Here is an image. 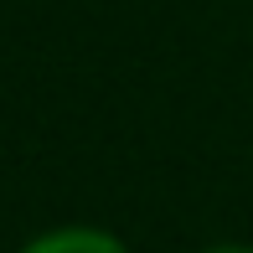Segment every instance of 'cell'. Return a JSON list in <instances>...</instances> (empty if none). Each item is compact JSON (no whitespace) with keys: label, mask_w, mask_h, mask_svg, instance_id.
Here are the masks:
<instances>
[{"label":"cell","mask_w":253,"mask_h":253,"mask_svg":"<svg viewBox=\"0 0 253 253\" xmlns=\"http://www.w3.org/2000/svg\"><path fill=\"white\" fill-rule=\"evenodd\" d=\"M16 253H129L119 233L109 227H88V222H67V227H47L31 243H21Z\"/></svg>","instance_id":"obj_1"},{"label":"cell","mask_w":253,"mask_h":253,"mask_svg":"<svg viewBox=\"0 0 253 253\" xmlns=\"http://www.w3.org/2000/svg\"><path fill=\"white\" fill-rule=\"evenodd\" d=\"M202 253H253V243H212V248H202Z\"/></svg>","instance_id":"obj_2"}]
</instances>
